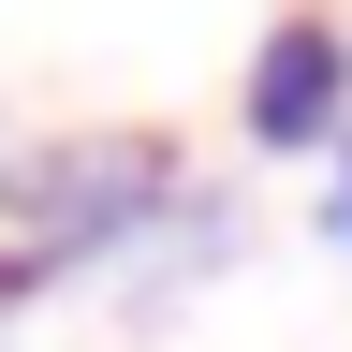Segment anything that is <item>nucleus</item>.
Returning a JSON list of instances; mask_svg holds the SVG:
<instances>
[{
	"label": "nucleus",
	"mask_w": 352,
	"mask_h": 352,
	"mask_svg": "<svg viewBox=\"0 0 352 352\" xmlns=\"http://www.w3.org/2000/svg\"><path fill=\"white\" fill-rule=\"evenodd\" d=\"M338 30H279L264 44V74H250V132L264 147H308V132H338Z\"/></svg>",
	"instance_id": "f03ea898"
},
{
	"label": "nucleus",
	"mask_w": 352,
	"mask_h": 352,
	"mask_svg": "<svg viewBox=\"0 0 352 352\" xmlns=\"http://www.w3.org/2000/svg\"><path fill=\"white\" fill-rule=\"evenodd\" d=\"M147 191H162V147H59V162H0V294H30L44 264L103 250Z\"/></svg>",
	"instance_id": "f257e3e1"
}]
</instances>
